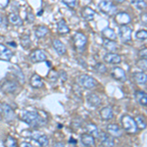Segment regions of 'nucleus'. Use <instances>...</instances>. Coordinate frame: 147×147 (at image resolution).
Returning <instances> with one entry per match:
<instances>
[{"label": "nucleus", "mask_w": 147, "mask_h": 147, "mask_svg": "<svg viewBox=\"0 0 147 147\" xmlns=\"http://www.w3.org/2000/svg\"><path fill=\"white\" fill-rule=\"evenodd\" d=\"M8 20L4 16H0V28H6L8 27Z\"/></svg>", "instance_id": "58836bf2"}, {"label": "nucleus", "mask_w": 147, "mask_h": 147, "mask_svg": "<svg viewBox=\"0 0 147 147\" xmlns=\"http://www.w3.org/2000/svg\"><path fill=\"white\" fill-rule=\"evenodd\" d=\"M107 132L113 137H120L122 136V129L116 124H109L107 125Z\"/></svg>", "instance_id": "6ab92c4d"}, {"label": "nucleus", "mask_w": 147, "mask_h": 147, "mask_svg": "<svg viewBox=\"0 0 147 147\" xmlns=\"http://www.w3.org/2000/svg\"><path fill=\"white\" fill-rule=\"evenodd\" d=\"M103 46L106 50L110 51V52H114L118 50V44L116 43L115 40H111V39H107V38H103Z\"/></svg>", "instance_id": "5701e85b"}, {"label": "nucleus", "mask_w": 147, "mask_h": 147, "mask_svg": "<svg viewBox=\"0 0 147 147\" xmlns=\"http://www.w3.org/2000/svg\"><path fill=\"white\" fill-rule=\"evenodd\" d=\"M131 4L136 7V8L139 9V10H142V9L146 8L145 0H131Z\"/></svg>", "instance_id": "473e14b6"}, {"label": "nucleus", "mask_w": 147, "mask_h": 147, "mask_svg": "<svg viewBox=\"0 0 147 147\" xmlns=\"http://www.w3.org/2000/svg\"><path fill=\"white\" fill-rule=\"evenodd\" d=\"M0 88L2 89V91L5 92V93H15L16 90L18 88V84L14 80H5L2 82L1 85H0Z\"/></svg>", "instance_id": "0eeeda50"}, {"label": "nucleus", "mask_w": 147, "mask_h": 147, "mask_svg": "<svg viewBox=\"0 0 147 147\" xmlns=\"http://www.w3.org/2000/svg\"><path fill=\"white\" fill-rule=\"evenodd\" d=\"M82 16L84 20L86 21H92L95 16V11L90 7H84L82 10Z\"/></svg>", "instance_id": "b1692460"}, {"label": "nucleus", "mask_w": 147, "mask_h": 147, "mask_svg": "<svg viewBox=\"0 0 147 147\" xmlns=\"http://www.w3.org/2000/svg\"><path fill=\"white\" fill-rule=\"evenodd\" d=\"M59 78V74L55 70H51L48 74V80L52 82H55Z\"/></svg>", "instance_id": "c9c22d12"}, {"label": "nucleus", "mask_w": 147, "mask_h": 147, "mask_svg": "<svg viewBox=\"0 0 147 147\" xmlns=\"http://www.w3.org/2000/svg\"><path fill=\"white\" fill-rule=\"evenodd\" d=\"M104 61L107 62L108 64L117 65V64H120L122 62V58H121V56L118 55V54L113 53V52H109V53H107L104 56Z\"/></svg>", "instance_id": "ddd939ff"}, {"label": "nucleus", "mask_w": 147, "mask_h": 147, "mask_svg": "<svg viewBox=\"0 0 147 147\" xmlns=\"http://www.w3.org/2000/svg\"><path fill=\"white\" fill-rule=\"evenodd\" d=\"M0 110H1L2 118H3L4 121H6L7 123H11L15 120V118H16L15 111L13 110V108H12L9 104L2 103L1 105H0Z\"/></svg>", "instance_id": "7ed1b4c3"}, {"label": "nucleus", "mask_w": 147, "mask_h": 147, "mask_svg": "<svg viewBox=\"0 0 147 147\" xmlns=\"http://www.w3.org/2000/svg\"><path fill=\"white\" fill-rule=\"evenodd\" d=\"M115 21L120 26H127L131 22V18L125 12H119L115 15Z\"/></svg>", "instance_id": "1a4fd4ad"}, {"label": "nucleus", "mask_w": 147, "mask_h": 147, "mask_svg": "<svg viewBox=\"0 0 147 147\" xmlns=\"http://www.w3.org/2000/svg\"><path fill=\"white\" fill-rule=\"evenodd\" d=\"M131 32L132 30L127 26H122L120 28V37L123 42L127 43L131 41Z\"/></svg>", "instance_id": "9d476101"}, {"label": "nucleus", "mask_w": 147, "mask_h": 147, "mask_svg": "<svg viewBox=\"0 0 147 147\" xmlns=\"http://www.w3.org/2000/svg\"><path fill=\"white\" fill-rule=\"evenodd\" d=\"M34 15H32V13H28V16H27V20L30 23H32V21H34Z\"/></svg>", "instance_id": "37998d69"}, {"label": "nucleus", "mask_w": 147, "mask_h": 147, "mask_svg": "<svg viewBox=\"0 0 147 147\" xmlns=\"http://www.w3.org/2000/svg\"><path fill=\"white\" fill-rule=\"evenodd\" d=\"M111 76L113 79L119 80V82H125L127 80V76H125V72L124 69L120 67H114L111 72Z\"/></svg>", "instance_id": "f8f14e48"}, {"label": "nucleus", "mask_w": 147, "mask_h": 147, "mask_svg": "<svg viewBox=\"0 0 147 147\" xmlns=\"http://www.w3.org/2000/svg\"><path fill=\"white\" fill-rule=\"evenodd\" d=\"M8 22L12 24L13 26H22L23 25V20L21 19L20 16L16 13H11L8 16Z\"/></svg>", "instance_id": "cd10ccee"}, {"label": "nucleus", "mask_w": 147, "mask_h": 147, "mask_svg": "<svg viewBox=\"0 0 147 147\" xmlns=\"http://www.w3.org/2000/svg\"><path fill=\"white\" fill-rule=\"evenodd\" d=\"M12 56H13V52L6 45L0 43V59L4 61H10Z\"/></svg>", "instance_id": "dca6fc26"}, {"label": "nucleus", "mask_w": 147, "mask_h": 147, "mask_svg": "<svg viewBox=\"0 0 147 147\" xmlns=\"http://www.w3.org/2000/svg\"><path fill=\"white\" fill-rule=\"evenodd\" d=\"M100 117L103 121H110L114 117V111L111 106H106L100 110Z\"/></svg>", "instance_id": "f3484780"}, {"label": "nucleus", "mask_w": 147, "mask_h": 147, "mask_svg": "<svg viewBox=\"0 0 147 147\" xmlns=\"http://www.w3.org/2000/svg\"><path fill=\"white\" fill-rule=\"evenodd\" d=\"M57 32L60 34H67L70 32V28H69L67 23L65 22V20L61 19L60 21H58L57 23Z\"/></svg>", "instance_id": "393cba45"}, {"label": "nucleus", "mask_w": 147, "mask_h": 147, "mask_svg": "<svg viewBox=\"0 0 147 147\" xmlns=\"http://www.w3.org/2000/svg\"><path fill=\"white\" fill-rule=\"evenodd\" d=\"M136 38L139 39V40H146L147 38V32L146 30H140L136 32Z\"/></svg>", "instance_id": "e433bc0d"}, {"label": "nucleus", "mask_w": 147, "mask_h": 147, "mask_svg": "<svg viewBox=\"0 0 147 147\" xmlns=\"http://www.w3.org/2000/svg\"><path fill=\"white\" fill-rule=\"evenodd\" d=\"M80 141L84 146H94L95 145V139L89 134H82L80 136Z\"/></svg>", "instance_id": "412c9836"}, {"label": "nucleus", "mask_w": 147, "mask_h": 147, "mask_svg": "<svg viewBox=\"0 0 147 147\" xmlns=\"http://www.w3.org/2000/svg\"><path fill=\"white\" fill-rule=\"evenodd\" d=\"M54 146H65V144L63 142H56V143H54Z\"/></svg>", "instance_id": "49530a36"}, {"label": "nucleus", "mask_w": 147, "mask_h": 147, "mask_svg": "<svg viewBox=\"0 0 147 147\" xmlns=\"http://www.w3.org/2000/svg\"><path fill=\"white\" fill-rule=\"evenodd\" d=\"M94 70H95V72H97L98 74H101V75L107 72V68H106V66L102 63H97L96 65L94 66Z\"/></svg>", "instance_id": "f704fd0d"}, {"label": "nucleus", "mask_w": 147, "mask_h": 147, "mask_svg": "<svg viewBox=\"0 0 147 147\" xmlns=\"http://www.w3.org/2000/svg\"><path fill=\"white\" fill-rule=\"evenodd\" d=\"M9 4V0H0V8L5 9Z\"/></svg>", "instance_id": "79ce46f5"}, {"label": "nucleus", "mask_w": 147, "mask_h": 147, "mask_svg": "<svg viewBox=\"0 0 147 147\" xmlns=\"http://www.w3.org/2000/svg\"><path fill=\"white\" fill-rule=\"evenodd\" d=\"M134 79L136 82V84H146L147 82V77L146 74L143 72H136L134 74Z\"/></svg>", "instance_id": "c85d7f7f"}, {"label": "nucleus", "mask_w": 147, "mask_h": 147, "mask_svg": "<svg viewBox=\"0 0 147 147\" xmlns=\"http://www.w3.org/2000/svg\"><path fill=\"white\" fill-rule=\"evenodd\" d=\"M20 145L22 146V147H26V146H27V147H32V144H30V143H28V142H22V143H21Z\"/></svg>", "instance_id": "c03bdc74"}, {"label": "nucleus", "mask_w": 147, "mask_h": 147, "mask_svg": "<svg viewBox=\"0 0 147 147\" xmlns=\"http://www.w3.org/2000/svg\"><path fill=\"white\" fill-rule=\"evenodd\" d=\"M146 47H144L143 49H141L140 51H139L138 55H139V58L140 59H146Z\"/></svg>", "instance_id": "a19ab883"}, {"label": "nucleus", "mask_w": 147, "mask_h": 147, "mask_svg": "<svg viewBox=\"0 0 147 147\" xmlns=\"http://www.w3.org/2000/svg\"><path fill=\"white\" fill-rule=\"evenodd\" d=\"M85 129H86L87 134H91L92 136L94 137V138H98V136H99V129L96 127L94 124H92V123H88L86 125H85Z\"/></svg>", "instance_id": "a878e982"}, {"label": "nucleus", "mask_w": 147, "mask_h": 147, "mask_svg": "<svg viewBox=\"0 0 147 147\" xmlns=\"http://www.w3.org/2000/svg\"><path fill=\"white\" fill-rule=\"evenodd\" d=\"M69 143H74L76 145V144H77V140H76V139H74V138H71L70 140H69Z\"/></svg>", "instance_id": "de8ad7c7"}, {"label": "nucleus", "mask_w": 147, "mask_h": 147, "mask_svg": "<svg viewBox=\"0 0 147 147\" xmlns=\"http://www.w3.org/2000/svg\"><path fill=\"white\" fill-rule=\"evenodd\" d=\"M22 121L32 127H41L46 125L47 120L44 119L36 111H27L22 115Z\"/></svg>", "instance_id": "f257e3e1"}, {"label": "nucleus", "mask_w": 147, "mask_h": 147, "mask_svg": "<svg viewBox=\"0 0 147 147\" xmlns=\"http://www.w3.org/2000/svg\"><path fill=\"white\" fill-rule=\"evenodd\" d=\"M30 59L32 63H40L45 62L47 60V56L41 49H35L30 54Z\"/></svg>", "instance_id": "6e6552de"}, {"label": "nucleus", "mask_w": 147, "mask_h": 147, "mask_svg": "<svg viewBox=\"0 0 147 147\" xmlns=\"http://www.w3.org/2000/svg\"><path fill=\"white\" fill-rule=\"evenodd\" d=\"M48 32L49 30L46 27H44V26H39V27H37L36 30H35L34 34L37 38H42V37H44L48 34Z\"/></svg>", "instance_id": "c756f323"}, {"label": "nucleus", "mask_w": 147, "mask_h": 147, "mask_svg": "<svg viewBox=\"0 0 147 147\" xmlns=\"http://www.w3.org/2000/svg\"><path fill=\"white\" fill-rule=\"evenodd\" d=\"M121 123H122V125L124 127V129L127 134H134L137 132V125L134 119L132 117H130L129 115H123L122 118H121Z\"/></svg>", "instance_id": "f03ea898"}, {"label": "nucleus", "mask_w": 147, "mask_h": 147, "mask_svg": "<svg viewBox=\"0 0 147 147\" xmlns=\"http://www.w3.org/2000/svg\"><path fill=\"white\" fill-rule=\"evenodd\" d=\"M30 44H32V41L28 35H23L21 37V45L23 46L24 49H28L30 47Z\"/></svg>", "instance_id": "2f4dec72"}, {"label": "nucleus", "mask_w": 147, "mask_h": 147, "mask_svg": "<svg viewBox=\"0 0 147 147\" xmlns=\"http://www.w3.org/2000/svg\"><path fill=\"white\" fill-rule=\"evenodd\" d=\"M52 45H53V48L59 55H65L66 52H67V49H66L65 44L63 43L61 40L59 39H53L52 40Z\"/></svg>", "instance_id": "4468645a"}, {"label": "nucleus", "mask_w": 147, "mask_h": 147, "mask_svg": "<svg viewBox=\"0 0 147 147\" xmlns=\"http://www.w3.org/2000/svg\"><path fill=\"white\" fill-rule=\"evenodd\" d=\"M98 6L102 13L106 14V15H113L117 10V7L111 0H102Z\"/></svg>", "instance_id": "39448f33"}, {"label": "nucleus", "mask_w": 147, "mask_h": 147, "mask_svg": "<svg viewBox=\"0 0 147 147\" xmlns=\"http://www.w3.org/2000/svg\"><path fill=\"white\" fill-rule=\"evenodd\" d=\"M4 145L7 146V147H16L18 146V143L17 141L15 140V138H13L12 136H7V138L5 139V141H4Z\"/></svg>", "instance_id": "72a5a7b5"}, {"label": "nucleus", "mask_w": 147, "mask_h": 147, "mask_svg": "<svg viewBox=\"0 0 147 147\" xmlns=\"http://www.w3.org/2000/svg\"><path fill=\"white\" fill-rule=\"evenodd\" d=\"M102 35L104 38L111 39V40H116L117 39V34H116L115 30H112L111 28H105L102 30Z\"/></svg>", "instance_id": "bb28decb"}, {"label": "nucleus", "mask_w": 147, "mask_h": 147, "mask_svg": "<svg viewBox=\"0 0 147 147\" xmlns=\"http://www.w3.org/2000/svg\"><path fill=\"white\" fill-rule=\"evenodd\" d=\"M74 44H75V47L80 53L84 52V50L86 47V43H87V38L86 36L82 34V32H76L75 35H74Z\"/></svg>", "instance_id": "20e7f679"}, {"label": "nucleus", "mask_w": 147, "mask_h": 147, "mask_svg": "<svg viewBox=\"0 0 147 147\" xmlns=\"http://www.w3.org/2000/svg\"><path fill=\"white\" fill-rule=\"evenodd\" d=\"M115 3H117V4H122V3H124V2L125 1V0H113Z\"/></svg>", "instance_id": "a18cd8bd"}, {"label": "nucleus", "mask_w": 147, "mask_h": 147, "mask_svg": "<svg viewBox=\"0 0 147 147\" xmlns=\"http://www.w3.org/2000/svg\"><path fill=\"white\" fill-rule=\"evenodd\" d=\"M134 95H136V101L138 102L141 106L146 107V105H147V94H146V92L143 91V90H136V93H134Z\"/></svg>", "instance_id": "4be33fe9"}, {"label": "nucleus", "mask_w": 147, "mask_h": 147, "mask_svg": "<svg viewBox=\"0 0 147 147\" xmlns=\"http://www.w3.org/2000/svg\"><path fill=\"white\" fill-rule=\"evenodd\" d=\"M62 1L69 8H75L76 5H77V0H62Z\"/></svg>", "instance_id": "4c0bfd02"}, {"label": "nucleus", "mask_w": 147, "mask_h": 147, "mask_svg": "<svg viewBox=\"0 0 147 147\" xmlns=\"http://www.w3.org/2000/svg\"><path fill=\"white\" fill-rule=\"evenodd\" d=\"M30 84L34 88H41L44 85L43 80L37 74H34L30 79Z\"/></svg>", "instance_id": "aec40b11"}, {"label": "nucleus", "mask_w": 147, "mask_h": 147, "mask_svg": "<svg viewBox=\"0 0 147 147\" xmlns=\"http://www.w3.org/2000/svg\"><path fill=\"white\" fill-rule=\"evenodd\" d=\"M79 82L85 89H92L97 85V80L88 75H82L79 78Z\"/></svg>", "instance_id": "423d86ee"}, {"label": "nucleus", "mask_w": 147, "mask_h": 147, "mask_svg": "<svg viewBox=\"0 0 147 147\" xmlns=\"http://www.w3.org/2000/svg\"><path fill=\"white\" fill-rule=\"evenodd\" d=\"M98 138L100 139L101 145L104 146H114L115 144V141H114V138L112 136L108 134V132H104V131H99V136Z\"/></svg>", "instance_id": "9b49d317"}, {"label": "nucleus", "mask_w": 147, "mask_h": 147, "mask_svg": "<svg viewBox=\"0 0 147 147\" xmlns=\"http://www.w3.org/2000/svg\"><path fill=\"white\" fill-rule=\"evenodd\" d=\"M86 102H87V105L90 106L91 108H95L98 107L101 103V99L97 94L95 93H90L88 94L86 97Z\"/></svg>", "instance_id": "2eb2a0df"}, {"label": "nucleus", "mask_w": 147, "mask_h": 147, "mask_svg": "<svg viewBox=\"0 0 147 147\" xmlns=\"http://www.w3.org/2000/svg\"><path fill=\"white\" fill-rule=\"evenodd\" d=\"M32 137L39 145L41 146H48L49 144V140H48V137H47L46 134H40V132H34L32 134Z\"/></svg>", "instance_id": "a211bd4d"}, {"label": "nucleus", "mask_w": 147, "mask_h": 147, "mask_svg": "<svg viewBox=\"0 0 147 147\" xmlns=\"http://www.w3.org/2000/svg\"><path fill=\"white\" fill-rule=\"evenodd\" d=\"M137 66H138L140 69H146V59H140L139 62L137 63Z\"/></svg>", "instance_id": "ea45409f"}, {"label": "nucleus", "mask_w": 147, "mask_h": 147, "mask_svg": "<svg viewBox=\"0 0 147 147\" xmlns=\"http://www.w3.org/2000/svg\"><path fill=\"white\" fill-rule=\"evenodd\" d=\"M134 121H136V123L137 129H146V121H145V118L142 115H138L136 119H134Z\"/></svg>", "instance_id": "7c9ffc66"}]
</instances>
